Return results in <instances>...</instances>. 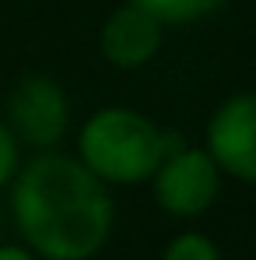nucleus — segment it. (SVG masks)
<instances>
[{
    "label": "nucleus",
    "mask_w": 256,
    "mask_h": 260,
    "mask_svg": "<svg viewBox=\"0 0 256 260\" xmlns=\"http://www.w3.org/2000/svg\"><path fill=\"white\" fill-rule=\"evenodd\" d=\"M11 218L39 260H91L109 243L116 208L78 158L39 151L11 176Z\"/></svg>",
    "instance_id": "1"
},
{
    "label": "nucleus",
    "mask_w": 256,
    "mask_h": 260,
    "mask_svg": "<svg viewBox=\"0 0 256 260\" xmlns=\"http://www.w3.org/2000/svg\"><path fill=\"white\" fill-rule=\"evenodd\" d=\"M179 141V134L162 130L151 116L130 106H105L78 130V162L105 186H137L151 179Z\"/></svg>",
    "instance_id": "2"
},
{
    "label": "nucleus",
    "mask_w": 256,
    "mask_h": 260,
    "mask_svg": "<svg viewBox=\"0 0 256 260\" xmlns=\"http://www.w3.org/2000/svg\"><path fill=\"white\" fill-rule=\"evenodd\" d=\"M155 204L172 218H197L211 211L221 193V169L207 148H193L179 141L151 173Z\"/></svg>",
    "instance_id": "3"
},
{
    "label": "nucleus",
    "mask_w": 256,
    "mask_h": 260,
    "mask_svg": "<svg viewBox=\"0 0 256 260\" xmlns=\"http://www.w3.org/2000/svg\"><path fill=\"white\" fill-rule=\"evenodd\" d=\"M7 130L18 144L53 151L70 127V99L49 74H25L7 95Z\"/></svg>",
    "instance_id": "4"
},
{
    "label": "nucleus",
    "mask_w": 256,
    "mask_h": 260,
    "mask_svg": "<svg viewBox=\"0 0 256 260\" xmlns=\"http://www.w3.org/2000/svg\"><path fill=\"white\" fill-rule=\"evenodd\" d=\"M207 155L217 162L221 176L256 186V91H239L214 109Z\"/></svg>",
    "instance_id": "5"
},
{
    "label": "nucleus",
    "mask_w": 256,
    "mask_h": 260,
    "mask_svg": "<svg viewBox=\"0 0 256 260\" xmlns=\"http://www.w3.org/2000/svg\"><path fill=\"white\" fill-rule=\"evenodd\" d=\"M162 39H165V25L151 11H144V7L127 0L105 18V25L98 32V49H102L109 67L140 71L158 56Z\"/></svg>",
    "instance_id": "6"
},
{
    "label": "nucleus",
    "mask_w": 256,
    "mask_h": 260,
    "mask_svg": "<svg viewBox=\"0 0 256 260\" xmlns=\"http://www.w3.org/2000/svg\"><path fill=\"white\" fill-rule=\"evenodd\" d=\"M130 4L151 11L162 25H193L225 7V0H130Z\"/></svg>",
    "instance_id": "7"
},
{
    "label": "nucleus",
    "mask_w": 256,
    "mask_h": 260,
    "mask_svg": "<svg viewBox=\"0 0 256 260\" xmlns=\"http://www.w3.org/2000/svg\"><path fill=\"white\" fill-rule=\"evenodd\" d=\"M162 260H221V250L204 232H179L169 239Z\"/></svg>",
    "instance_id": "8"
},
{
    "label": "nucleus",
    "mask_w": 256,
    "mask_h": 260,
    "mask_svg": "<svg viewBox=\"0 0 256 260\" xmlns=\"http://www.w3.org/2000/svg\"><path fill=\"white\" fill-rule=\"evenodd\" d=\"M18 141H14V134L7 130L4 123V116H0V186H7L11 183V176L18 173Z\"/></svg>",
    "instance_id": "9"
},
{
    "label": "nucleus",
    "mask_w": 256,
    "mask_h": 260,
    "mask_svg": "<svg viewBox=\"0 0 256 260\" xmlns=\"http://www.w3.org/2000/svg\"><path fill=\"white\" fill-rule=\"evenodd\" d=\"M0 260H39L25 243H0Z\"/></svg>",
    "instance_id": "10"
},
{
    "label": "nucleus",
    "mask_w": 256,
    "mask_h": 260,
    "mask_svg": "<svg viewBox=\"0 0 256 260\" xmlns=\"http://www.w3.org/2000/svg\"><path fill=\"white\" fill-rule=\"evenodd\" d=\"M0 232H4V215H0Z\"/></svg>",
    "instance_id": "11"
}]
</instances>
